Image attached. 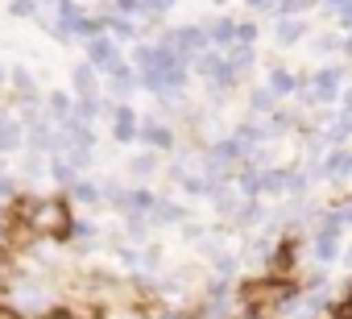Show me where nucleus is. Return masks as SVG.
I'll return each mask as SVG.
<instances>
[{"mask_svg": "<svg viewBox=\"0 0 352 319\" xmlns=\"http://www.w3.org/2000/svg\"><path fill=\"white\" fill-rule=\"evenodd\" d=\"M183 216H187V212H183L179 204H170V199H162V195H157V204H153V212H149L153 224H183Z\"/></svg>", "mask_w": 352, "mask_h": 319, "instance_id": "obj_8", "label": "nucleus"}, {"mask_svg": "<svg viewBox=\"0 0 352 319\" xmlns=\"http://www.w3.org/2000/svg\"><path fill=\"white\" fill-rule=\"evenodd\" d=\"M71 195H75V199H79V204H96V199H100V195H104V191H100V187H96V183H83V179H79V183H75V187H71Z\"/></svg>", "mask_w": 352, "mask_h": 319, "instance_id": "obj_15", "label": "nucleus"}, {"mask_svg": "<svg viewBox=\"0 0 352 319\" xmlns=\"http://www.w3.org/2000/svg\"><path fill=\"white\" fill-rule=\"evenodd\" d=\"M137 137H141L149 149H174V133H170L157 116H149V120L141 124V133H137Z\"/></svg>", "mask_w": 352, "mask_h": 319, "instance_id": "obj_5", "label": "nucleus"}, {"mask_svg": "<svg viewBox=\"0 0 352 319\" xmlns=\"http://www.w3.org/2000/svg\"><path fill=\"white\" fill-rule=\"evenodd\" d=\"M38 319H83L75 307H50V311H42Z\"/></svg>", "mask_w": 352, "mask_h": 319, "instance_id": "obj_16", "label": "nucleus"}, {"mask_svg": "<svg viewBox=\"0 0 352 319\" xmlns=\"http://www.w3.org/2000/svg\"><path fill=\"white\" fill-rule=\"evenodd\" d=\"M344 257H348V265H352V245H348V253H344Z\"/></svg>", "mask_w": 352, "mask_h": 319, "instance_id": "obj_23", "label": "nucleus"}, {"mask_svg": "<svg viewBox=\"0 0 352 319\" xmlns=\"http://www.w3.org/2000/svg\"><path fill=\"white\" fill-rule=\"evenodd\" d=\"M274 104H278V96H274L270 87H257V91L249 96V108H253V112H274Z\"/></svg>", "mask_w": 352, "mask_h": 319, "instance_id": "obj_13", "label": "nucleus"}, {"mask_svg": "<svg viewBox=\"0 0 352 319\" xmlns=\"http://www.w3.org/2000/svg\"><path fill=\"white\" fill-rule=\"evenodd\" d=\"M274 34H278V42H282V46H294V42H298V38L307 34V25H302L298 17H286V21H282V25H278Z\"/></svg>", "mask_w": 352, "mask_h": 319, "instance_id": "obj_12", "label": "nucleus"}, {"mask_svg": "<svg viewBox=\"0 0 352 319\" xmlns=\"http://www.w3.org/2000/svg\"><path fill=\"white\" fill-rule=\"evenodd\" d=\"M261 220H265L261 204H257V199H241V208H236V224H241V228H253V224H261Z\"/></svg>", "mask_w": 352, "mask_h": 319, "instance_id": "obj_11", "label": "nucleus"}, {"mask_svg": "<svg viewBox=\"0 0 352 319\" xmlns=\"http://www.w3.org/2000/svg\"><path fill=\"white\" fill-rule=\"evenodd\" d=\"M157 170V157H153V149L149 153H141V157H133V179H149Z\"/></svg>", "mask_w": 352, "mask_h": 319, "instance_id": "obj_14", "label": "nucleus"}, {"mask_svg": "<svg viewBox=\"0 0 352 319\" xmlns=\"http://www.w3.org/2000/svg\"><path fill=\"white\" fill-rule=\"evenodd\" d=\"M232 319H265V315H253V311H236Z\"/></svg>", "mask_w": 352, "mask_h": 319, "instance_id": "obj_21", "label": "nucleus"}, {"mask_svg": "<svg viewBox=\"0 0 352 319\" xmlns=\"http://www.w3.org/2000/svg\"><path fill=\"white\" fill-rule=\"evenodd\" d=\"M108 75H112V91H116V96H129V91L137 87V75H133V67H124V63H116Z\"/></svg>", "mask_w": 352, "mask_h": 319, "instance_id": "obj_10", "label": "nucleus"}, {"mask_svg": "<svg viewBox=\"0 0 352 319\" xmlns=\"http://www.w3.org/2000/svg\"><path fill=\"white\" fill-rule=\"evenodd\" d=\"M319 175H323V179H331V183H348V179H352V149H344V145L327 149Z\"/></svg>", "mask_w": 352, "mask_h": 319, "instance_id": "obj_2", "label": "nucleus"}, {"mask_svg": "<svg viewBox=\"0 0 352 319\" xmlns=\"http://www.w3.org/2000/svg\"><path fill=\"white\" fill-rule=\"evenodd\" d=\"M87 63H91L96 71H112V67L120 63L116 42H112V38H104V34H100V38H91V42H87Z\"/></svg>", "mask_w": 352, "mask_h": 319, "instance_id": "obj_3", "label": "nucleus"}, {"mask_svg": "<svg viewBox=\"0 0 352 319\" xmlns=\"http://www.w3.org/2000/svg\"><path fill=\"white\" fill-rule=\"evenodd\" d=\"M5 278H9V257L0 253V282H5Z\"/></svg>", "mask_w": 352, "mask_h": 319, "instance_id": "obj_20", "label": "nucleus"}, {"mask_svg": "<svg viewBox=\"0 0 352 319\" xmlns=\"http://www.w3.org/2000/svg\"><path fill=\"white\" fill-rule=\"evenodd\" d=\"M21 137H25V133H21V120H13V116L0 112V149H5V153H9V149H17V145H21Z\"/></svg>", "mask_w": 352, "mask_h": 319, "instance_id": "obj_9", "label": "nucleus"}, {"mask_svg": "<svg viewBox=\"0 0 352 319\" xmlns=\"http://www.w3.org/2000/svg\"><path fill=\"white\" fill-rule=\"evenodd\" d=\"M344 54H352V34H348V38H344Z\"/></svg>", "mask_w": 352, "mask_h": 319, "instance_id": "obj_22", "label": "nucleus"}, {"mask_svg": "<svg viewBox=\"0 0 352 319\" xmlns=\"http://www.w3.org/2000/svg\"><path fill=\"white\" fill-rule=\"evenodd\" d=\"M265 87H270L278 100H282V96H294V91H298V75H294V71H286V67H274Z\"/></svg>", "mask_w": 352, "mask_h": 319, "instance_id": "obj_7", "label": "nucleus"}, {"mask_svg": "<svg viewBox=\"0 0 352 319\" xmlns=\"http://www.w3.org/2000/svg\"><path fill=\"white\" fill-rule=\"evenodd\" d=\"M145 319H183L179 311H153V315H145Z\"/></svg>", "mask_w": 352, "mask_h": 319, "instance_id": "obj_19", "label": "nucleus"}, {"mask_svg": "<svg viewBox=\"0 0 352 319\" xmlns=\"http://www.w3.org/2000/svg\"><path fill=\"white\" fill-rule=\"evenodd\" d=\"M340 79H344L340 67H323V71H315V75H311V87H307V100H315V104H331V100L340 96Z\"/></svg>", "mask_w": 352, "mask_h": 319, "instance_id": "obj_1", "label": "nucleus"}, {"mask_svg": "<svg viewBox=\"0 0 352 319\" xmlns=\"http://www.w3.org/2000/svg\"><path fill=\"white\" fill-rule=\"evenodd\" d=\"M13 13H34V0H13Z\"/></svg>", "mask_w": 352, "mask_h": 319, "instance_id": "obj_18", "label": "nucleus"}, {"mask_svg": "<svg viewBox=\"0 0 352 319\" xmlns=\"http://www.w3.org/2000/svg\"><path fill=\"white\" fill-rule=\"evenodd\" d=\"M71 79H75V96H79V100H91V96H100V83H96V67H91V63H79Z\"/></svg>", "mask_w": 352, "mask_h": 319, "instance_id": "obj_6", "label": "nucleus"}, {"mask_svg": "<svg viewBox=\"0 0 352 319\" xmlns=\"http://www.w3.org/2000/svg\"><path fill=\"white\" fill-rule=\"evenodd\" d=\"M141 5H145V13H170L174 0H141Z\"/></svg>", "mask_w": 352, "mask_h": 319, "instance_id": "obj_17", "label": "nucleus"}, {"mask_svg": "<svg viewBox=\"0 0 352 319\" xmlns=\"http://www.w3.org/2000/svg\"><path fill=\"white\" fill-rule=\"evenodd\" d=\"M112 112V137L116 141H137V112L129 108V104H116V108H108Z\"/></svg>", "mask_w": 352, "mask_h": 319, "instance_id": "obj_4", "label": "nucleus"}]
</instances>
